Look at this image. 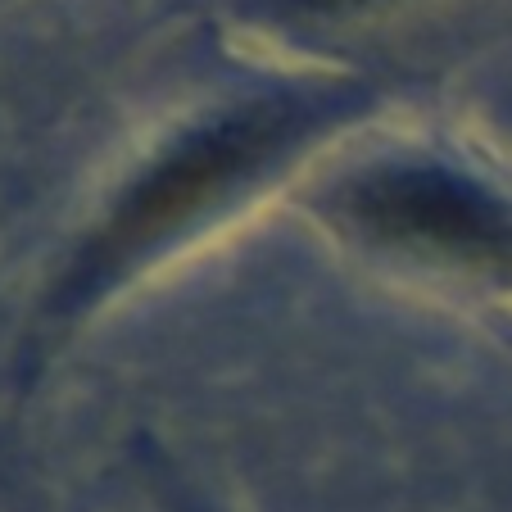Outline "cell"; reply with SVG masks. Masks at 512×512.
<instances>
[{
  "label": "cell",
  "mask_w": 512,
  "mask_h": 512,
  "mask_svg": "<svg viewBox=\"0 0 512 512\" xmlns=\"http://www.w3.org/2000/svg\"><path fill=\"white\" fill-rule=\"evenodd\" d=\"M363 100L368 96L358 87L304 82L250 91L177 123L136 159L91 218L87 236L68 254L64 277L55 281L50 309L59 318L100 309L127 281L309 159L331 132L358 118Z\"/></svg>",
  "instance_id": "cell-1"
},
{
  "label": "cell",
  "mask_w": 512,
  "mask_h": 512,
  "mask_svg": "<svg viewBox=\"0 0 512 512\" xmlns=\"http://www.w3.org/2000/svg\"><path fill=\"white\" fill-rule=\"evenodd\" d=\"M304 209L363 254L512 295V191L463 164L358 159L313 186Z\"/></svg>",
  "instance_id": "cell-2"
}]
</instances>
